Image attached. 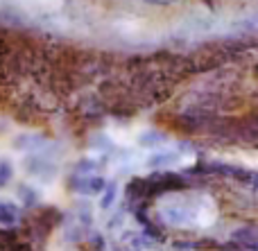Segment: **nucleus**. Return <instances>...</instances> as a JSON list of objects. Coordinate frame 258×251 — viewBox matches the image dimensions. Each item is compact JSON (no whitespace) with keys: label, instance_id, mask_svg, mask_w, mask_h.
<instances>
[{"label":"nucleus","instance_id":"obj_1","mask_svg":"<svg viewBox=\"0 0 258 251\" xmlns=\"http://www.w3.org/2000/svg\"><path fill=\"white\" fill-rule=\"evenodd\" d=\"M156 213L163 224L172 229H190V226H209L218 217L215 202L209 195L197 193H168L156 202Z\"/></svg>","mask_w":258,"mask_h":251},{"label":"nucleus","instance_id":"obj_2","mask_svg":"<svg viewBox=\"0 0 258 251\" xmlns=\"http://www.w3.org/2000/svg\"><path fill=\"white\" fill-rule=\"evenodd\" d=\"M227 143L247 145V147L258 145V116H249V118H242V120L231 122Z\"/></svg>","mask_w":258,"mask_h":251},{"label":"nucleus","instance_id":"obj_3","mask_svg":"<svg viewBox=\"0 0 258 251\" xmlns=\"http://www.w3.org/2000/svg\"><path fill=\"white\" fill-rule=\"evenodd\" d=\"M109 181L100 175H73L71 177V190L75 195H82L84 199L102 195V190L107 188Z\"/></svg>","mask_w":258,"mask_h":251},{"label":"nucleus","instance_id":"obj_4","mask_svg":"<svg viewBox=\"0 0 258 251\" xmlns=\"http://www.w3.org/2000/svg\"><path fill=\"white\" fill-rule=\"evenodd\" d=\"M179 161H181V154H179L177 149H161L159 147L152 154H147L143 165L152 172H159V170H170V168L177 165Z\"/></svg>","mask_w":258,"mask_h":251},{"label":"nucleus","instance_id":"obj_5","mask_svg":"<svg viewBox=\"0 0 258 251\" xmlns=\"http://www.w3.org/2000/svg\"><path fill=\"white\" fill-rule=\"evenodd\" d=\"M229 242L240 249L258 251V226H251V224L236 226V229L229 233Z\"/></svg>","mask_w":258,"mask_h":251},{"label":"nucleus","instance_id":"obj_6","mask_svg":"<svg viewBox=\"0 0 258 251\" xmlns=\"http://www.w3.org/2000/svg\"><path fill=\"white\" fill-rule=\"evenodd\" d=\"M45 145H48V140L41 134H18L12 140V147L21 154H34L39 149H43Z\"/></svg>","mask_w":258,"mask_h":251},{"label":"nucleus","instance_id":"obj_7","mask_svg":"<svg viewBox=\"0 0 258 251\" xmlns=\"http://www.w3.org/2000/svg\"><path fill=\"white\" fill-rule=\"evenodd\" d=\"M136 143L141 145L143 149H159L168 143V136L159 129H143L141 134L136 136Z\"/></svg>","mask_w":258,"mask_h":251},{"label":"nucleus","instance_id":"obj_8","mask_svg":"<svg viewBox=\"0 0 258 251\" xmlns=\"http://www.w3.org/2000/svg\"><path fill=\"white\" fill-rule=\"evenodd\" d=\"M125 242H129V247H134L136 251L156 249V240L152 238V235H147V231H132V233H125Z\"/></svg>","mask_w":258,"mask_h":251},{"label":"nucleus","instance_id":"obj_9","mask_svg":"<svg viewBox=\"0 0 258 251\" xmlns=\"http://www.w3.org/2000/svg\"><path fill=\"white\" fill-rule=\"evenodd\" d=\"M118 197H120V188H118V184L116 181H109L107 188H104L102 195H100V204H98L100 211H104V213L113 211L116 204H118Z\"/></svg>","mask_w":258,"mask_h":251},{"label":"nucleus","instance_id":"obj_10","mask_svg":"<svg viewBox=\"0 0 258 251\" xmlns=\"http://www.w3.org/2000/svg\"><path fill=\"white\" fill-rule=\"evenodd\" d=\"M21 217V211L14 202H7V199H0V226H12L18 222Z\"/></svg>","mask_w":258,"mask_h":251},{"label":"nucleus","instance_id":"obj_11","mask_svg":"<svg viewBox=\"0 0 258 251\" xmlns=\"http://www.w3.org/2000/svg\"><path fill=\"white\" fill-rule=\"evenodd\" d=\"M77 211H75V217H77V222H80V224H84V226H89L91 222H93V213L89 211V202H80L77 204Z\"/></svg>","mask_w":258,"mask_h":251},{"label":"nucleus","instance_id":"obj_12","mask_svg":"<svg viewBox=\"0 0 258 251\" xmlns=\"http://www.w3.org/2000/svg\"><path fill=\"white\" fill-rule=\"evenodd\" d=\"M95 170H98V161L93 158H82L75 165V175H93Z\"/></svg>","mask_w":258,"mask_h":251},{"label":"nucleus","instance_id":"obj_13","mask_svg":"<svg viewBox=\"0 0 258 251\" xmlns=\"http://www.w3.org/2000/svg\"><path fill=\"white\" fill-rule=\"evenodd\" d=\"M14 177V168L9 161H0V188H5V186L12 181Z\"/></svg>","mask_w":258,"mask_h":251},{"label":"nucleus","instance_id":"obj_14","mask_svg":"<svg viewBox=\"0 0 258 251\" xmlns=\"http://www.w3.org/2000/svg\"><path fill=\"white\" fill-rule=\"evenodd\" d=\"M18 197L23 199V204H34L36 202V190H32L30 186H21V188H18Z\"/></svg>","mask_w":258,"mask_h":251},{"label":"nucleus","instance_id":"obj_15","mask_svg":"<svg viewBox=\"0 0 258 251\" xmlns=\"http://www.w3.org/2000/svg\"><path fill=\"white\" fill-rule=\"evenodd\" d=\"M125 222V213H116V215L111 217V220L107 222V229L109 231H116V229H120V224Z\"/></svg>","mask_w":258,"mask_h":251},{"label":"nucleus","instance_id":"obj_16","mask_svg":"<svg viewBox=\"0 0 258 251\" xmlns=\"http://www.w3.org/2000/svg\"><path fill=\"white\" fill-rule=\"evenodd\" d=\"M143 3L154 5V7H170V5H174L177 0H143Z\"/></svg>","mask_w":258,"mask_h":251},{"label":"nucleus","instance_id":"obj_17","mask_svg":"<svg viewBox=\"0 0 258 251\" xmlns=\"http://www.w3.org/2000/svg\"><path fill=\"white\" fill-rule=\"evenodd\" d=\"M249 186H251V190H254V193L258 195V175H256V179H254V181H251V184H249Z\"/></svg>","mask_w":258,"mask_h":251}]
</instances>
